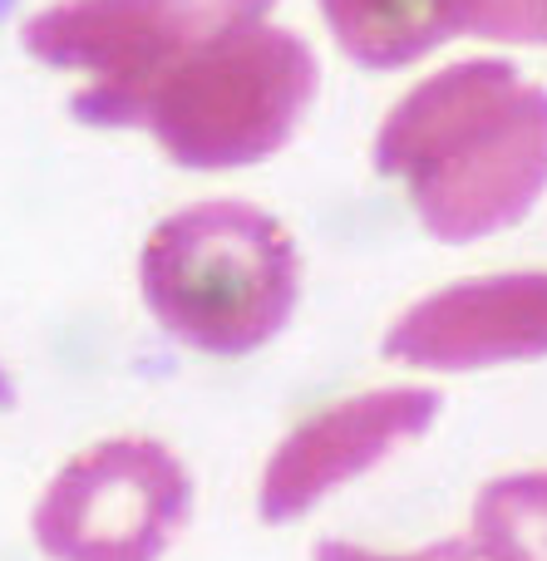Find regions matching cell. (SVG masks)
Listing matches in <instances>:
<instances>
[{
  "label": "cell",
  "mask_w": 547,
  "mask_h": 561,
  "mask_svg": "<svg viewBox=\"0 0 547 561\" xmlns=\"http://www.w3.org/2000/svg\"><path fill=\"white\" fill-rule=\"evenodd\" d=\"M375 168L404 183L434 242L509 232L547 193V89L503 59L440 69L385 114Z\"/></svg>",
  "instance_id": "6da1fadb"
},
{
  "label": "cell",
  "mask_w": 547,
  "mask_h": 561,
  "mask_svg": "<svg viewBox=\"0 0 547 561\" xmlns=\"http://www.w3.org/2000/svg\"><path fill=\"white\" fill-rule=\"evenodd\" d=\"M138 286L178 345L237 359L286 330L301 262L276 217L237 197H213L153 227Z\"/></svg>",
  "instance_id": "7a4b0ae2"
},
{
  "label": "cell",
  "mask_w": 547,
  "mask_h": 561,
  "mask_svg": "<svg viewBox=\"0 0 547 561\" xmlns=\"http://www.w3.org/2000/svg\"><path fill=\"white\" fill-rule=\"evenodd\" d=\"M316 79L321 65L301 35L247 20L178 55L148 89L138 128L197 173L252 168L286 148L316 99Z\"/></svg>",
  "instance_id": "3957f363"
},
{
  "label": "cell",
  "mask_w": 547,
  "mask_h": 561,
  "mask_svg": "<svg viewBox=\"0 0 547 561\" xmlns=\"http://www.w3.org/2000/svg\"><path fill=\"white\" fill-rule=\"evenodd\" d=\"M276 0H59L20 25L49 69L84 75L69 114L94 128H138L153 79L217 30L266 20Z\"/></svg>",
  "instance_id": "277c9868"
},
{
  "label": "cell",
  "mask_w": 547,
  "mask_h": 561,
  "mask_svg": "<svg viewBox=\"0 0 547 561\" xmlns=\"http://www.w3.org/2000/svg\"><path fill=\"white\" fill-rule=\"evenodd\" d=\"M187 507V468L163 444L109 438L59 468L30 527L49 561H158Z\"/></svg>",
  "instance_id": "5b68a950"
},
{
  "label": "cell",
  "mask_w": 547,
  "mask_h": 561,
  "mask_svg": "<svg viewBox=\"0 0 547 561\" xmlns=\"http://www.w3.org/2000/svg\"><path fill=\"white\" fill-rule=\"evenodd\" d=\"M434 419H440V394L420 385H400L341 399L335 409L316 414L311 424L292 428L262 473V493H257L262 523L306 517L326 493L371 473L400 444L420 438Z\"/></svg>",
  "instance_id": "8992f818"
},
{
  "label": "cell",
  "mask_w": 547,
  "mask_h": 561,
  "mask_svg": "<svg viewBox=\"0 0 547 561\" xmlns=\"http://www.w3.org/2000/svg\"><path fill=\"white\" fill-rule=\"evenodd\" d=\"M400 365L464 375L547 355V272L459 280L410 306L385 335Z\"/></svg>",
  "instance_id": "52a82bcc"
},
{
  "label": "cell",
  "mask_w": 547,
  "mask_h": 561,
  "mask_svg": "<svg viewBox=\"0 0 547 561\" xmlns=\"http://www.w3.org/2000/svg\"><path fill=\"white\" fill-rule=\"evenodd\" d=\"M335 45L365 69H404L464 35L459 0H321Z\"/></svg>",
  "instance_id": "ba28073f"
},
{
  "label": "cell",
  "mask_w": 547,
  "mask_h": 561,
  "mask_svg": "<svg viewBox=\"0 0 547 561\" xmlns=\"http://www.w3.org/2000/svg\"><path fill=\"white\" fill-rule=\"evenodd\" d=\"M474 537L493 561H547V468L493 478L474 503Z\"/></svg>",
  "instance_id": "9c48e42d"
},
{
  "label": "cell",
  "mask_w": 547,
  "mask_h": 561,
  "mask_svg": "<svg viewBox=\"0 0 547 561\" xmlns=\"http://www.w3.org/2000/svg\"><path fill=\"white\" fill-rule=\"evenodd\" d=\"M464 35L503 45H547V0H459Z\"/></svg>",
  "instance_id": "30bf717a"
},
{
  "label": "cell",
  "mask_w": 547,
  "mask_h": 561,
  "mask_svg": "<svg viewBox=\"0 0 547 561\" xmlns=\"http://www.w3.org/2000/svg\"><path fill=\"white\" fill-rule=\"evenodd\" d=\"M316 561H493V557L483 552L479 537H449V542H434L424 552H400V557L365 552V547H351V542H321Z\"/></svg>",
  "instance_id": "8fae6325"
},
{
  "label": "cell",
  "mask_w": 547,
  "mask_h": 561,
  "mask_svg": "<svg viewBox=\"0 0 547 561\" xmlns=\"http://www.w3.org/2000/svg\"><path fill=\"white\" fill-rule=\"evenodd\" d=\"M0 409H15V385L5 379V369H0Z\"/></svg>",
  "instance_id": "7c38bea8"
}]
</instances>
